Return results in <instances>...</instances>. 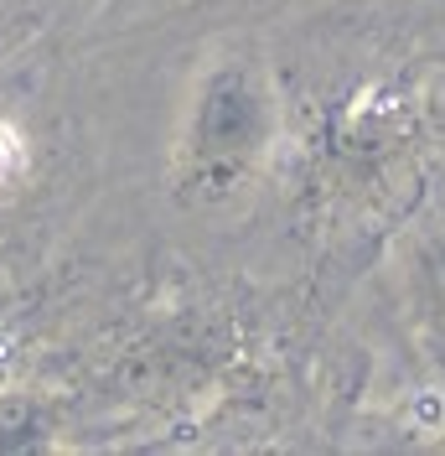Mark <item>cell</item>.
Returning <instances> with one entry per match:
<instances>
[{
    "mask_svg": "<svg viewBox=\"0 0 445 456\" xmlns=\"http://www.w3.org/2000/svg\"><path fill=\"white\" fill-rule=\"evenodd\" d=\"M16 161H21V135H16L11 125H0V176L16 167Z\"/></svg>",
    "mask_w": 445,
    "mask_h": 456,
    "instance_id": "6da1fadb",
    "label": "cell"
}]
</instances>
